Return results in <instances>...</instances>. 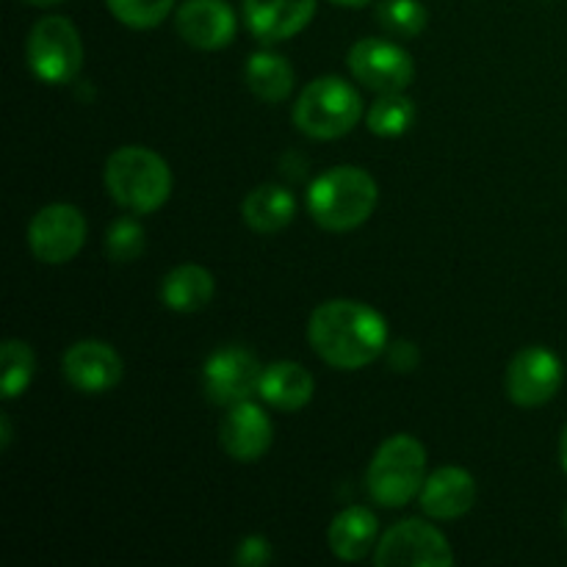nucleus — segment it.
<instances>
[{
    "mask_svg": "<svg viewBox=\"0 0 567 567\" xmlns=\"http://www.w3.org/2000/svg\"><path fill=\"white\" fill-rule=\"evenodd\" d=\"M308 341L332 369L360 371L388 349V321L358 299H327L310 313Z\"/></svg>",
    "mask_w": 567,
    "mask_h": 567,
    "instance_id": "f257e3e1",
    "label": "nucleus"
},
{
    "mask_svg": "<svg viewBox=\"0 0 567 567\" xmlns=\"http://www.w3.org/2000/svg\"><path fill=\"white\" fill-rule=\"evenodd\" d=\"M380 203V186L360 166H332L308 188V210L321 230L349 233L371 219Z\"/></svg>",
    "mask_w": 567,
    "mask_h": 567,
    "instance_id": "f03ea898",
    "label": "nucleus"
},
{
    "mask_svg": "<svg viewBox=\"0 0 567 567\" xmlns=\"http://www.w3.org/2000/svg\"><path fill=\"white\" fill-rule=\"evenodd\" d=\"M103 186L120 208L136 216L164 208L172 194V169L155 150L125 144L105 161Z\"/></svg>",
    "mask_w": 567,
    "mask_h": 567,
    "instance_id": "7ed1b4c3",
    "label": "nucleus"
},
{
    "mask_svg": "<svg viewBox=\"0 0 567 567\" xmlns=\"http://www.w3.org/2000/svg\"><path fill=\"white\" fill-rule=\"evenodd\" d=\"M426 482V449L419 437L391 435L377 446L365 471V491L371 502L385 509L408 507Z\"/></svg>",
    "mask_w": 567,
    "mask_h": 567,
    "instance_id": "20e7f679",
    "label": "nucleus"
},
{
    "mask_svg": "<svg viewBox=\"0 0 567 567\" xmlns=\"http://www.w3.org/2000/svg\"><path fill=\"white\" fill-rule=\"evenodd\" d=\"M363 116L358 89L338 75H321L302 89L293 103V125L316 142H330L354 131Z\"/></svg>",
    "mask_w": 567,
    "mask_h": 567,
    "instance_id": "39448f33",
    "label": "nucleus"
},
{
    "mask_svg": "<svg viewBox=\"0 0 567 567\" xmlns=\"http://www.w3.org/2000/svg\"><path fill=\"white\" fill-rule=\"evenodd\" d=\"M25 59L33 75L50 86L75 81L83 70V42L72 20L50 14L37 20L25 42Z\"/></svg>",
    "mask_w": 567,
    "mask_h": 567,
    "instance_id": "423d86ee",
    "label": "nucleus"
},
{
    "mask_svg": "<svg viewBox=\"0 0 567 567\" xmlns=\"http://www.w3.org/2000/svg\"><path fill=\"white\" fill-rule=\"evenodd\" d=\"M377 567H452L454 551L437 526L408 518L391 526L374 548Z\"/></svg>",
    "mask_w": 567,
    "mask_h": 567,
    "instance_id": "0eeeda50",
    "label": "nucleus"
},
{
    "mask_svg": "<svg viewBox=\"0 0 567 567\" xmlns=\"http://www.w3.org/2000/svg\"><path fill=\"white\" fill-rule=\"evenodd\" d=\"M347 66L354 81L377 94L404 92L415 81V61L399 42L365 37L347 53Z\"/></svg>",
    "mask_w": 567,
    "mask_h": 567,
    "instance_id": "6e6552de",
    "label": "nucleus"
},
{
    "mask_svg": "<svg viewBox=\"0 0 567 567\" xmlns=\"http://www.w3.org/2000/svg\"><path fill=\"white\" fill-rule=\"evenodd\" d=\"M86 244V216L70 203L44 205L28 225V247L39 264H70Z\"/></svg>",
    "mask_w": 567,
    "mask_h": 567,
    "instance_id": "1a4fd4ad",
    "label": "nucleus"
},
{
    "mask_svg": "<svg viewBox=\"0 0 567 567\" xmlns=\"http://www.w3.org/2000/svg\"><path fill=\"white\" fill-rule=\"evenodd\" d=\"M563 360L546 347H526L515 352L504 374L507 399L518 408H543L563 388Z\"/></svg>",
    "mask_w": 567,
    "mask_h": 567,
    "instance_id": "9d476101",
    "label": "nucleus"
},
{
    "mask_svg": "<svg viewBox=\"0 0 567 567\" xmlns=\"http://www.w3.org/2000/svg\"><path fill=\"white\" fill-rule=\"evenodd\" d=\"M260 374H264V365L255 358V352L233 343V347L216 349L205 360L203 385L210 402L219 408H233V404L258 396Z\"/></svg>",
    "mask_w": 567,
    "mask_h": 567,
    "instance_id": "9b49d317",
    "label": "nucleus"
},
{
    "mask_svg": "<svg viewBox=\"0 0 567 567\" xmlns=\"http://www.w3.org/2000/svg\"><path fill=\"white\" fill-rule=\"evenodd\" d=\"M61 374L78 393L100 396V393H109L120 385L125 363L111 343L86 338V341H78L66 349L64 358H61Z\"/></svg>",
    "mask_w": 567,
    "mask_h": 567,
    "instance_id": "f8f14e48",
    "label": "nucleus"
},
{
    "mask_svg": "<svg viewBox=\"0 0 567 567\" xmlns=\"http://www.w3.org/2000/svg\"><path fill=\"white\" fill-rule=\"evenodd\" d=\"M271 441H275V426L260 404L247 399L227 408L219 424V443L227 457L236 463H258L271 449Z\"/></svg>",
    "mask_w": 567,
    "mask_h": 567,
    "instance_id": "ddd939ff",
    "label": "nucleus"
},
{
    "mask_svg": "<svg viewBox=\"0 0 567 567\" xmlns=\"http://www.w3.org/2000/svg\"><path fill=\"white\" fill-rule=\"evenodd\" d=\"M177 37L197 50H221L236 39L238 17L227 0H186L175 14Z\"/></svg>",
    "mask_w": 567,
    "mask_h": 567,
    "instance_id": "4468645a",
    "label": "nucleus"
},
{
    "mask_svg": "<svg viewBox=\"0 0 567 567\" xmlns=\"http://www.w3.org/2000/svg\"><path fill=\"white\" fill-rule=\"evenodd\" d=\"M316 0H244V22L258 42L277 44L310 25Z\"/></svg>",
    "mask_w": 567,
    "mask_h": 567,
    "instance_id": "2eb2a0df",
    "label": "nucleus"
},
{
    "mask_svg": "<svg viewBox=\"0 0 567 567\" xmlns=\"http://www.w3.org/2000/svg\"><path fill=\"white\" fill-rule=\"evenodd\" d=\"M476 502V482L471 471L460 465H446L426 476L419 493V504L426 518L432 520H457L471 513Z\"/></svg>",
    "mask_w": 567,
    "mask_h": 567,
    "instance_id": "dca6fc26",
    "label": "nucleus"
},
{
    "mask_svg": "<svg viewBox=\"0 0 567 567\" xmlns=\"http://www.w3.org/2000/svg\"><path fill=\"white\" fill-rule=\"evenodd\" d=\"M316 380L302 363L297 360H277V363L266 365L260 374L258 399L266 402V408L280 410V413H299L308 408L313 399Z\"/></svg>",
    "mask_w": 567,
    "mask_h": 567,
    "instance_id": "f3484780",
    "label": "nucleus"
},
{
    "mask_svg": "<svg viewBox=\"0 0 567 567\" xmlns=\"http://www.w3.org/2000/svg\"><path fill=\"white\" fill-rule=\"evenodd\" d=\"M377 535H380V520L371 513L369 507H354L341 509L332 518L330 529H327V546L343 563H360L369 557L377 548Z\"/></svg>",
    "mask_w": 567,
    "mask_h": 567,
    "instance_id": "a211bd4d",
    "label": "nucleus"
},
{
    "mask_svg": "<svg viewBox=\"0 0 567 567\" xmlns=\"http://www.w3.org/2000/svg\"><path fill=\"white\" fill-rule=\"evenodd\" d=\"M297 216V199L286 186L277 183H260L244 197L241 219L258 236H275L282 233Z\"/></svg>",
    "mask_w": 567,
    "mask_h": 567,
    "instance_id": "6ab92c4d",
    "label": "nucleus"
},
{
    "mask_svg": "<svg viewBox=\"0 0 567 567\" xmlns=\"http://www.w3.org/2000/svg\"><path fill=\"white\" fill-rule=\"evenodd\" d=\"M216 293V280L205 266L183 264L166 271L161 282V299L175 313H197L208 308Z\"/></svg>",
    "mask_w": 567,
    "mask_h": 567,
    "instance_id": "aec40b11",
    "label": "nucleus"
},
{
    "mask_svg": "<svg viewBox=\"0 0 567 567\" xmlns=\"http://www.w3.org/2000/svg\"><path fill=\"white\" fill-rule=\"evenodd\" d=\"M244 81L260 103L277 105L291 94L293 66L286 55L275 53V50H258L249 55L247 66H244Z\"/></svg>",
    "mask_w": 567,
    "mask_h": 567,
    "instance_id": "412c9836",
    "label": "nucleus"
},
{
    "mask_svg": "<svg viewBox=\"0 0 567 567\" xmlns=\"http://www.w3.org/2000/svg\"><path fill=\"white\" fill-rule=\"evenodd\" d=\"M419 109H415L413 100L404 92H385L371 103V109L365 111V125L374 136L382 138H396L413 127Z\"/></svg>",
    "mask_w": 567,
    "mask_h": 567,
    "instance_id": "4be33fe9",
    "label": "nucleus"
},
{
    "mask_svg": "<svg viewBox=\"0 0 567 567\" xmlns=\"http://www.w3.org/2000/svg\"><path fill=\"white\" fill-rule=\"evenodd\" d=\"M33 374H37V354L31 343L20 338H9L0 347V396L6 402L22 396L31 388Z\"/></svg>",
    "mask_w": 567,
    "mask_h": 567,
    "instance_id": "5701e85b",
    "label": "nucleus"
},
{
    "mask_svg": "<svg viewBox=\"0 0 567 567\" xmlns=\"http://www.w3.org/2000/svg\"><path fill=\"white\" fill-rule=\"evenodd\" d=\"M377 22L396 39H415L426 28V6L421 0H380Z\"/></svg>",
    "mask_w": 567,
    "mask_h": 567,
    "instance_id": "b1692460",
    "label": "nucleus"
},
{
    "mask_svg": "<svg viewBox=\"0 0 567 567\" xmlns=\"http://www.w3.org/2000/svg\"><path fill=\"white\" fill-rule=\"evenodd\" d=\"M103 247L109 260H114V264H133L144 255L147 236H144V227L133 216H122L114 225H109Z\"/></svg>",
    "mask_w": 567,
    "mask_h": 567,
    "instance_id": "393cba45",
    "label": "nucleus"
},
{
    "mask_svg": "<svg viewBox=\"0 0 567 567\" xmlns=\"http://www.w3.org/2000/svg\"><path fill=\"white\" fill-rule=\"evenodd\" d=\"M105 6L122 25L133 31H147L172 14L175 0H105Z\"/></svg>",
    "mask_w": 567,
    "mask_h": 567,
    "instance_id": "a878e982",
    "label": "nucleus"
},
{
    "mask_svg": "<svg viewBox=\"0 0 567 567\" xmlns=\"http://www.w3.org/2000/svg\"><path fill=\"white\" fill-rule=\"evenodd\" d=\"M236 565L238 567H264L271 563V543L260 535L244 537L236 546Z\"/></svg>",
    "mask_w": 567,
    "mask_h": 567,
    "instance_id": "bb28decb",
    "label": "nucleus"
},
{
    "mask_svg": "<svg viewBox=\"0 0 567 567\" xmlns=\"http://www.w3.org/2000/svg\"><path fill=\"white\" fill-rule=\"evenodd\" d=\"M421 354L415 349L413 341H396L393 347H388V363H391L393 371H413L419 365Z\"/></svg>",
    "mask_w": 567,
    "mask_h": 567,
    "instance_id": "cd10ccee",
    "label": "nucleus"
},
{
    "mask_svg": "<svg viewBox=\"0 0 567 567\" xmlns=\"http://www.w3.org/2000/svg\"><path fill=\"white\" fill-rule=\"evenodd\" d=\"M11 443V419L9 415H0V446L9 449Z\"/></svg>",
    "mask_w": 567,
    "mask_h": 567,
    "instance_id": "c85d7f7f",
    "label": "nucleus"
},
{
    "mask_svg": "<svg viewBox=\"0 0 567 567\" xmlns=\"http://www.w3.org/2000/svg\"><path fill=\"white\" fill-rule=\"evenodd\" d=\"M559 463H563V468L567 474V424H565L563 435H559Z\"/></svg>",
    "mask_w": 567,
    "mask_h": 567,
    "instance_id": "c756f323",
    "label": "nucleus"
},
{
    "mask_svg": "<svg viewBox=\"0 0 567 567\" xmlns=\"http://www.w3.org/2000/svg\"><path fill=\"white\" fill-rule=\"evenodd\" d=\"M336 6H347V9H360V6H369L371 0H330Z\"/></svg>",
    "mask_w": 567,
    "mask_h": 567,
    "instance_id": "7c9ffc66",
    "label": "nucleus"
},
{
    "mask_svg": "<svg viewBox=\"0 0 567 567\" xmlns=\"http://www.w3.org/2000/svg\"><path fill=\"white\" fill-rule=\"evenodd\" d=\"M22 3H31V6H53V3H61V0H22Z\"/></svg>",
    "mask_w": 567,
    "mask_h": 567,
    "instance_id": "2f4dec72",
    "label": "nucleus"
},
{
    "mask_svg": "<svg viewBox=\"0 0 567 567\" xmlns=\"http://www.w3.org/2000/svg\"><path fill=\"white\" fill-rule=\"evenodd\" d=\"M565 526H567V507H565Z\"/></svg>",
    "mask_w": 567,
    "mask_h": 567,
    "instance_id": "473e14b6",
    "label": "nucleus"
}]
</instances>
